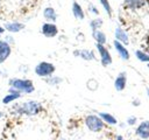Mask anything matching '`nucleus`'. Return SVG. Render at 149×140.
I'll return each instance as SVG.
<instances>
[{
    "mask_svg": "<svg viewBox=\"0 0 149 140\" xmlns=\"http://www.w3.org/2000/svg\"><path fill=\"white\" fill-rule=\"evenodd\" d=\"M92 36H93L94 41H95L97 43H99V44H104V46H105V43L107 42L106 34H105L104 32H101L100 29H98V30H93V32H92Z\"/></svg>",
    "mask_w": 149,
    "mask_h": 140,
    "instance_id": "obj_16",
    "label": "nucleus"
},
{
    "mask_svg": "<svg viewBox=\"0 0 149 140\" xmlns=\"http://www.w3.org/2000/svg\"><path fill=\"white\" fill-rule=\"evenodd\" d=\"M43 16L45 20L48 21H52L55 22L57 20V14H56V10L52 8V7H45L44 10H43Z\"/></svg>",
    "mask_w": 149,
    "mask_h": 140,
    "instance_id": "obj_18",
    "label": "nucleus"
},
{
    "mask_svg": "<svg viewBox=\"0 0 149 140\" xmlns=\"http://www.w3.org/2000/svg\"><path fill=\"white\" fill-rule=\"evenodd\" d=\"M100 1V4H101V6L104 7V9H105V12L108 14V16L111 18L112 16V7H111V4H109V1L108 0H99Z\"/></svg>",
    "mask_w": 149,
    "mask_h": 140,
    "instance_id": "obj_21",
    "label": "nucleus"
},
{
    "mask_svg": "<svg viewBox=\"0 0 149 140\" xmlns=\"http://www.w3.org/2000/svg\"><path fill=\"white\" fill-rule=\"evenodd\" d=\"M147 94H148V97H149V88L147 89Z\"/></svg>",
    "mask_w": 149,
    "mask_h": 140,
    "instance_id": "obj_27",
    "label": "nucleus"
},
{
    "mask_svg": "<svg viewBox=\"0 0 149 140\" xmlns=\"http://www.w3.org/2000/svg\"><path fill=\"white\" fill-rule=\"evenodd\" d=\"M147 66H148V69H149V63H148V65H147Z\"/></svg>",
    "mask_w": 149,
    "mask_h": 140,
    "instance_id": "obj_28",
    "label": "nucleus"
},
{
    "mask_svg": "<svg viewBox=\"0 0 149 140\" xmlns=\"http://www.w3.org/2000/svg\"><path fill=\"white\" fill-rule=\"evenodd\" d=\"M135 123H136V117H129L127 119V124L128 125H134Z\"/></svg>",
    "mask_w": 149,
    "mask_h": 140,
    "instance_id": "obj_23",
    "label": "nucleus"
},
{
    "mask_svg": "<svg viewBox=\"0 0 149 140\" xmlns=\"http://www.w3.org/2000/svg\"><path fill=\"white\" fill-rule=\"evenodd\" d=\"M3 28H5V30H7L9 33H19L24 28V24L21 22H17V21H12V22H7L3 26Z\"/></svg>",
    "mask_w": 149,
    "mask_h": 140,
    "instance_id": "obj_12",
    "label": "nucleus"
},
{
    "mask_svg": "<svg viewBox=\"0 0 149 140\" xmlns=\"http://www.w3.org/2000/svg\"><path fill=\"white\" fill-rule=\"evenodd\" d=\"M116 140H123V136L122 135H116Z\"/></svg>",
    "mask_w": 149,
    "mask_h": 140,
    "instance_id": "obj_26",
    "label": "nucleus"
},
{
    "mask_svg": "<svg viewBox=\"0 0 149 140\" xmlns=\"http://www.w3.org/2000/svg\"><path fill=\"white\" fill-rule=\"evenodd\" d=\"M98 116L102 119L104 123H106V124H108V125H116V124H118L116 118H115L114 116H112L111 113H107V112H99Z\"/></svg>",
    "mask_w": 149,
    "mask_h": 140,
    "instance_id": "obj_17",
    "label": "nucleus"
},
{
    "mask_svg": "<svg viewBox=\"0 0 149 140\" xmlns=\"http://www.w3.org/2000/svg\"><path fill=\"white\" fill-rule=\"evenodd\" d=\"M9 90L17 91L20 93H31L35 90L33 82L26 78H13L9 80Z\"/></svg>",
    "mask_w": 149,
    "mask_h": 140,
    "instance_id": "obj_1",
    "label": "nucleus"
},
{
    "mask_svg": "<svg viewBox=\"0 0 149 140\" xmlns=\"http://www.w3.org/2000/svg\"><path fill=\"white\" fill-rule=\"evenodd\" d=\"M114 37L116 41H119L120 43H122L123 46H127L129 43V38H128V35L127 33L121 28V27H116L115 30H114Z\"/></svg>",
    "mask_w": 149,
    "mask_h": 140,
    "instance_id": "obj_11",
    "label": "nucleus"
},
{
    "mask_svg": "<svg viewBox=\"0 0 149 140\" xmlns=\"http://www.w3.org/2000/svg\"><path fill=\"white\" fill-rule=\"evenodd\" d=\"M90 8H91V12H93V13H95V14H99V12L97 10V8H95L93 5H90Z\"/></svg>",
    "mask_w": 149,
    "mask_h": 140,
    "instance_id": "obj_24",
    "label": "nucleus"
},
{
    "mask_svg": "<svg viewBox=\"0 0 149 140\" xmlns=\"http://www.w3.org/2000/svg\"><path fill=\"white\" fill-rule=\"evenodd\" d=\"M135 134L142 140L149 139V120H144V121L140 123L139 126L136 127Z\"/></svg>",
    "mask_w": 149,
    "mask_h": 140,
    "instance_id": "obj_7",
    "label": "nucleus"
},
{
    "mask_svg": "<svg viewBox=\"0 0 149 140\" xmlns=\"http://www.w3.org/2000/svg\"><path fill=\"white\" fill-rule=\"evenodd\" d=\"M55 70H56L55 65L52 63L45 62V61L40 62L35 66V74L38 77H50V76H52V74L55 72Z\"/></svg>",
    "mask_w": 149,
    "mask_h": 140,
    "instance_id": "obj_4",
    "label": "nucleus"
},
{
    "mask_svg": "<svg viewBox=\"0 0 149 140\" xmlns=\"http://www.w3.org/2000/svg\"><path fill=\"white\" fill-rule=\"evenodd\" d=\"M95 47H97V50L99 52V56H100V62L104 66H107L109 64H112L113 60H112V56H111V52L109 50L104 46V44H99V43H95Z\"/></svg>",
    "mask_w": 149,
    "mask_h": 140,
    "instance_id": "obj_5",
    "label": "nucleus"
},
{
    "mask_svg": "<svg viewBox=\"0 0 149 140\" xmlns=\"http://www.w3.org/2000/svg\"><path fill=\"white\" fill-rule=\"evenodd\" d=\"M41 32L45 37L51 38V37H55L58 34V28L54 22H45V23L42 24Z\"/></svg>",
    "mask_w": 149,
    "mask_h": 140,
    "instance_id": "obj_6",
    "label": "nucleus"
},
{
    "mask_svg": "<svg viewBox=\"0 0 149 140\" xmlns=\"http://www.w3.org/2000/svg\"><path fill=\"white\" fill-rule=\"evenodd\" d=\"M61 82H62V78H59V77H52V78H51V76H50V78L48 79V83H50L51 85L58 84V83H61Z\"/></svg>",
    "mask_w": 149,
    "mask_h": 140,
    "instance_id": "obj_22",
    "label": "nucleus"
},
{
    "mask_svg": "<svg viewBox=\"0 0 149 140\" xmlns=\"http://www.w3.org/2000/svg\"><path fill=\"white\" fill-rule=\"evenodd\" d=\"M72 14L77 20H84L85 19V13H84L81 6L77 1H73V4H72Z\"/></svg>",
    "mask_w": 149,
    "mask_h": 140,
    "instance_id": "obj_14",
    "label": "nucleus"
},
{
    "mask_svg": "<svg viewBox=\"0 0 149 140\" xmlns=\"http://www.w3.org/2000/svg\"><path fill=\"white\" fill-rule=\"evenodd\" d=\"M135 56H136V58H137L139 61L149 63V54H148V52L142 51V50H136V51H135Z\"/></svg>",
    "mask_w": 149,
    "mask_h": 140,
    "instance_id": "obj_19",
    "label": "nucleus"
},
{
    "mask_svg": "<svg viewBox=\"0 0 149 140\" xmlns=\"http://www.w3.org/2000/svg\"><path fill=\"white\" fill-rule=\"evenodd\" d=\"M16 111L21 114H26V116H36L42 111V105L38 102L35 100H28L23 104H21Z\"/></svg>",
    "mask_w": 149,
    "mask_h": 140,
    "instance_id": "obj_2",
    "label": "nucleus"
},
{
    "mask_svg": "<svg viewBox=\"0 0 149 140\" xmlns=\"http://www.w3.org/2000/svg\"><path fill=\"white\" fill-rule=\"evenodd\" d=\"M148 54H149V47H148Z\"/></svg>",
    "mask_w": 149,
    "mask_h": 140,
    "instance_id": "obj_29",
    "label": "nucleus"
},
{
    "mask_svg": "<svg viewBox=\"0 0 149 140\" xmlns=\"http://www.w3.org/2000/svg\"><path fill=\"white\" fill-rule=\"evenodd\" d=\"M101 26H102V20H101L100 18L93 19V20H91V22H90V27H91L92 32H93V30H98L99 28H101Z\"/></svg>",
    "mask_w": 149,
    "mask_h": 140,
    "instance_id": "obj_20",
    "label": "nucleus"
},
{
    "mask_svg": "<svg viewBox=\"0 0 149 140\" xmlns=\"http://www.w3.org/2000/svg\"><path fill=\"white\" fill-rule=\"evenodd\" d=\"M85 125L91 132H100L104 128L105 123L98 114H88L85 118Z\"/></svg>",
    "mask_w": 149,
    "mask_h": 140,
    "instance_id": "obj_3",
    "label": "nucleus"
},
{
    "mask_svg": "<svg viewBox=\"0 0 149 140\" xmlns=\"http://www.w3.org/2000/svg\"><path fill=\"white\" fill-rule=\"evenodd\" d=\"M113 46H114L116 52L119 54V56H120L122 60H125V61H128V60H129V57H130L129 51L127 50V48H126L122 43H120L119 41L114 40V41H113Z\"/></svg>",
    "mask_w": 149,
    "mask_h": 140,
    "instance_id": "obj_9",
    "label": "nucleus"
},
{
    "mask_svg": "<svg viewBox=\"0 0 149 140\" xmlns=\"http://www.w3.org/2000/svg\"><path fill=\"white\" fill-rule=\"evenodd\" d=\"M3 33H5V28L0 26V35H1V34H3Z\"/></svg>",
    "mask_w": 149,
    "mask_h": 140,
    "instance_id": "obj_25",
    "label": "nucleus"
},
{
    "mask_svg": "<svg viewBox=\"0 0 149 140\" xmlns=\"http://www.w3.org/2000/svg\"><path fill=\"white\" fill-rule=\"evenodd\" d=\"M21 97V93L20 92H17V91H13V90H9V92L2 98V104H5V105H7V104H10L12 102H14V100H16V99H19Z\"/></svg>",
    "mask_w": 149,
    "mask_h": 140,
    "instance_id": "obj_15",
    "label": "nucleus"
},
{
    "mask_svg": "<svg viewBox=\"0 0 149 140\" xmlns=\"http://www.w3.org/2000/svg\"><path fill=\"white\" fill-rule=\"evenodd\" d=\"M12 52V48L7 41L0 40V63H3Z\"/></svg>",
    "mask_w": 149,
    "mask_h": 140,
    "instance_id": "obj_8",
    "label": "nucleus"
},
{
    "mask_svg": "<svg viewBox=\"0 0 149 140\" xmlns=\"http://www.w3.org/2000/svg\"><path fill=\"white\" fill-rule=\"evenodd\" d=\"M73 54H74L76 56L81 57V58L85 60V61H93V60L95 58L94 52H93L92 50H90V49H80V50H76Z\"/></svg>",
    "mask_w": 149,
    "mask_h": 140,
    "instance_id": "obj_13",
    "label": "nucleus"
},
{
    "mask_svg": "<svg viewBox=\"0 0 149 140\" xmlns=\"http://www.w3.org/2000/svg\"><path fill=\"white\" fill-rule=\"evenodd\" d=\"M126 84H127V74L126 72H120L115 80H114V88L116 91H123L126 89Z\"/></svg>",
    "mask_w": 149,
    "mask_h": 140,
    "instance_id": "obj_10",
    "label": "nucleus"
}]
</instances>
